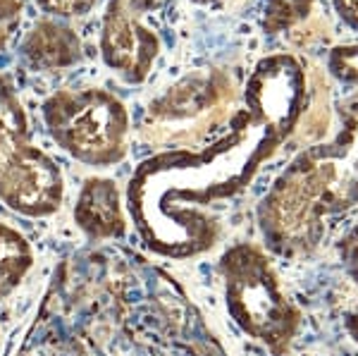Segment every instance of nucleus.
I'll return each instance as SVG.
<instances>
[{
  "mask_svg": "<svg viewBox=\"0 0 358 356\" xmlns=\"http://www.w3.org/2000/svg\"><path fill=\"white\" fill-rule=\"evenodd\" d=\"M15 356H227L165 268L120 244L55 266Z\"/></svg>",
  "mask_w": 358,
  "mask_h": 356,
  "instance_id": "obj_1",
  "label": "nucleus"
},
{
  "mask_svg": "<svg viewBox=\"0 0 358 356\" xmlns=\"http://www.w3.org/2000/svg\"><path fill=\"white\" fill-rule=\"evenodd\" d=\"M285 141L280 129L244 108L217 141L146 160L131 177L129 211L148 249L170 258L213 249L220 222L208 206L246 189Z\"/></svg>",
  "mask_w": 358,
  "mask_h": 356,
  "instance_id": "obj_2",
  "label": "nucleus"
},
{
  "mask_svg": "<svg viewBox=\"0 0 358 356\" xmlns=\"http://www.w3.org/2000/svg\"><path fill=\"white\" fill-rule=\"evenodd\" d=\"M337 115V134L303 148L258 204V229L275 256H308L325 237L327 220L358 206V94L339 101Z\"/></svg>",
  "mask_w": 358,
  "mask_h": 356,
  "instance_id": "obj_3",
  "label": "nucleus"
},
{
  "mask_svg": "<svg viewBox=\"0 0 358 356\" xmlns=\"http://www.w3.org/2000/svg\"><path fill=\"white\" fill-rule=\"evenodd\" d=\"M217 271L224 306L236 328L270 354L285 356L301 325V313L287 297L265 251L251 242L232 244L220 256Z\"/></svg>",
  "mask_w": 358,
  "mask_h": 356,
  "instance_id": "obj_4",
  "label": "nucleus"
},
{
  "mask_svg": "<svg viewBox=\"0 0 358 356\" xmlns=\"http://www.w3.org/2000/svg\"><path fill=\"white\" fill-rule=\"evenodd\" d=\"M41 118L57 148L89 168L117 165L129 151V111L106 89L53 91L43 101Z\"/></svg>",
  "mask_w": 358,
  "mask_h": 356,
  "instance_id": "obj_5",
  "label": "nucleus"
},
{
  "mask_svg": "<svg viewBox=\"0 0 358 356\" xmlns=\"http://www.w3.org/2000/svg\"><path fill=\"white\" fill-rule=\"evenodd\" d=\"M62 199V172L34 143L24 106L0 72V201L20 215L48 218L60 211Z\"/></svg>",
  "mask_w": 358,
  "mask_h": 356,
  "instance_id": "obj_6",
  "label": "nucleus"
},
{
  "mask_svg": "<svg viewBox=\"0 0 358 356\" xmlns=\"http://www.w3.org/2000/svg\"><path fill=\"white\" fill-rule=\"evenodd\" d=\"M234 106V79L220 67H201L148 103L141 120L143 141L153 146H199Z\"/></svg>",
  "mask_w": 358,
  "mask_h": 356,
  "instance_id": "obj_7",
  "label": "nucleus"
},
{
  "mask_svg": "<svg viewBox=\"0 0 358 356\" xmlns=\"http://www.w3.org/2000/svg\"><path fill=\"white\" fill-rule=\"evenodd\" d=\"M160 0H108L101 24V57L124 84H143L160 55V36L146 15Z\"/></svg>",
  "mask_w": 358,
  "mask_h": 356,
  "instance_id": "obj_8",
  "label": "nucleus"
},
{
  "mask_svg": "<svg viewBox=\"0 0 358 356\" xmlns=\"http://www.w3.org/2000/svg\"><path fill=\"white\" fill-rule=\"evenodd\" d=\"M308 103L306 70L296 55L275 53L256 62L244 86V108L289 139Z\"/></svg>",
  "mask_w": 358,
  "mask_h": 356,
  "instance_id": "obj_9",
  "label": "nucleus"
},
{
  "mask_svg": "<svg viewBox=\"0 0 358 356\" xmlns=\"http://www.w3.org/2000/svg\"><path fill=\"white\" fill-rule=\"evenodd\" d=\"M74 222L91 244H113L122 239L127 215L117 185L108 177L86 180L74 204Z\"/></svg>",
  "mask_w": 358,
  "mask_h": 356,
  "instance_id": "obj_10",
  "label": "nucleus"
},
{
  "mask_svg": "<svg viewBox=\"0 0 358 356\" xmlns=\"http://www.w3.org/2000/svg\"><path fill=\"white\" fill-rule=\"evenodd\" d=\"M22 55L36 72H60L82 57V41L67 24L43 20L22 41Z\"/></svg>",
  "mask_w": 358,
  "mask_h": 356,
  "instance_id": "obj_11",
  "label": "nucleus"
},
{
  "mask_svg": "<svg viewBox=\"0 0 358 356\" xmlns=\"http://www.w3.org/2000/svg\"><path fill=\"white\" fill-rule=\"evenodd\" d=\"M34 266V249L27 237L8 222H0V299L24 283Z\"/></svg>",
  "mask_w": 358,
  "mask_h": 356,
  "instance_id": "obj_12",
  "label": "nucleus"
},
{
  "mask_svg": "<svg viewBox=\"0 0 358 356\" xmlns=\"http://www.w3.org/2000/svg\"><path fill=\"white\" fill-rule=\"evenodd\" d=\"M315 0H265L263 31L282 34L299 27L310 15Z\"/></svg>",
  "mask_w": 358,
  "mask_h": 356,
  "instance_id": "obj_13",
  "label": "nucleus"
},
{
  "mask_svg": "<svg viewBox=\"0 0 358 356\" xmlns=\"http://www.w3.org/2000/svg\"><path fill=\"white\" fill-rule=\"evenodd\" d=\"M327 70L339 84L358 86V43L334 45L327 55Z\"/></svg>",
  "mask_w": 358,
  "mask_h": 356,
  "instance_id": "obj_14",
  "label": "nucleus"
},
{
  "mask_svg": "<svg viewBox=\"0 0 358 356\" xmlns=\"http://www.w3.org/2000/svg\"><path fill=\"white\" fill-rule=\"evenodd\" d=\"M24 0H0V50H5L20 31Z\"/></svg>",
  "mask_w": 358,
  "mask_h": 356,
  "instance_id": "obj_15",
  "label": "nucleus"
},
{
  "mask_svg": "<svg viewBox=\"0 0 358 356\" xmlns=\"http://www.w3.org/2000/svg\"><path fill=\"white\" fill-rule=\"evenodd\" d=\"M98 0H34L38 10L45 15L57 17V20H74V17H86L96 8Z\"/></svg>",
  "mask_w": 358,
  "mask_h": 356,
  "instance_id": "obj_16",
  "label": "nucleus"
},
{
  "mask_svg": "<svg viewBox=\"0 0 358 356\" xmlns=\"http://www.w3.org/2000/svg\"><path fill=\"white\" fill-rule=\"evenodd\" d=\"M337 254L339 261H342L344 273L358 287V222H354V225L346 229L344 237L337 242Z\"/></svg>",
  "mask_w": 358,
  "mask_h": 356,
  "instance_id": "obj_17",
  "label": "nucleus"
},
{
  "mask_svg": "<svg viewBox=\"0 0 358 356\" xmlns=\"http://www.w3.org/2000/svg\"><path fill=\"white\" fill-rule=\"evenodd\" d=\"M332 5L339 20L358 34V0H332Z\"/></svg>",
  "mask_w": 358,
  "mask_h": 356,
  "instance_id": "obj_18",
  "label": "nucleus"
},
{
  "mask_svg": "<svg viewBox=\"0 0 358 356\" xmlns=\"http://www.w3.org/2000/svg\"><path fill=\"white\" fill-rule=\"evenodd\" d=\"M344 328H346L349 337L356 342V347H358V304H356L354 308H351L349 313L344 315Z\"/></svg>",
  "mask_w": 358,
  "mask_h": 356,
  "instance_id": "obj_19",
  "label": "nucleus"
},
{
  "mask_svg": "<svg viewBox=\"0 0 358 356\" xmlns=\"http://www.w3.org/2000/svg\"><path fill=\"white\" fill-rule=\"evenodd\" d=\"M196 5H215V3H222V0H194Z\"/></svg>",
  "mask_w": 358,
  "mask_h": 356,
  "instance_id": "obj_20",
  "label": "nucleus"
}]
</instances>
